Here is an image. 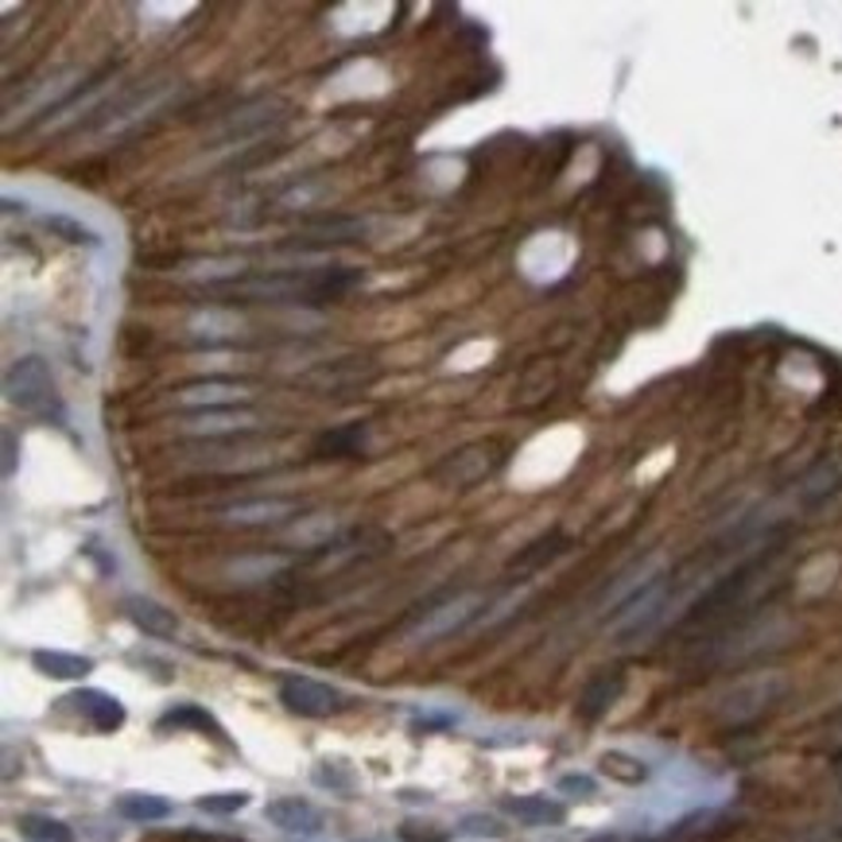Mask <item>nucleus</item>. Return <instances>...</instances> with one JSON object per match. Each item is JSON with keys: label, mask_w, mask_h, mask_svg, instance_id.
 <instances>
[{"label": "nucleus", "mask_w": 842, "mask_h": 842, "mask_svg": "<svg viewBox=\"0 0 842 842\" xmlns=\"http://www.w3.org/2000/svg\"><path fill=\"white\" fill-rule=\"evenodd\" d=\"M361 272L354 269H318V272H261V276L230 280L214 292L238 295L253 303H334L343 299Z\"/></svg>", "instance_id": "nucleus-1"}, {"label": "nucleus", "mask_w": 842, "mask_h": 842, "mask_svg": "<svg viewBox=\"0 0 842 842\" xmlns=\"http://www.w3.org/2000/svg\"><path fill=\"white\" fill-rule=\"evenodd\" d=\"M777 559H780V548H769L761 551V556L746 559V564L726 575V579H718L715 587L692 606V613L684 618V629H718V625H730L734 618H741V610H749V606L761 598L765 582L777 571Z\"/></svg>", "instance_id": "nucleus-2"}, {"label": "nucleus", "mask_w": 842, "mask_h": 842, "mask_svg": "<svg viewBox=\"0 0 842 842\" xmlns=\"http://www.w3.org/2000/svg\"><path fill=\"white\" fill-rule=\"evenodd\" d=\"M4 400H9L12 408H20L24 415L66 428V404L63 397H59L55 373H51V366L40 354H28V358L12 361L9 373H4Z\"/></svg>", "instance_id": "nucleus-3"}, {"label": "nucleus", "mask_w": 842, "mask_h": 842, "mask_svg": "<svg viewBox=\"0 0 842 842\" xmlns=\"http://www.w3.org/2000/svg\"><path fill=\"white\" fill-rule=\"evenodd\" d=\"M785 692H788L785 676L749 680V684L734 687V692L726 695L723 703H718V723H726V726H749V723H757L765 711H772L780 699H785Z\"/></svg>", "instance_id": "nucleus-4"}, {"label": "nucleus", "mask_w": 842, "mask_h": 842, "mask_svg": "<svg viewBox=\"0 0 842 842\" xmlns=\"http://www.w3.org/2000/svg\"><path fill=\"white\" fill-rule=\"evenodd\" d=\"M501 454L493 443H466L459 451L443 454V462L431 466V482L446 485V490H466V485H477L482 477H490L497 470Z\"/></svg>", "instance_id": "nucleus-5"}, {"label": "nucleus", "mask_w": 842, "mask_h": 842, "mask_svg": "<svg viewBox=\"0 0 842 842\" xmlns=\"http://www.w3.org/2000/svg\"><path fill=\"white\" fill-rule=\"evenodd\" d=\"M280 703L299 718H326L334 711H343V692H334L330 684H318L311 676H287L280 680Z\"/></svg>", "instance_id": "nucleus-6"}, {"label": "nucleus", "mask_w": 842, "mask_h": 842, "mask_svg": "<svg viewBox=\"0 0 842 842\" xmlns=\"http://www.w3.org/2000/svg\"><path fill=\"white\" fill-rule=\"evenodd\" d=\"M295 513H299V501L292 497H249V501L225 505L222 520L238 528H269V525H284Z\"/></svg>", "instance_id": "nucleus-7"}, {"label": "nucleus", "mask_w": 842, "mask_h": 842, "mask_svg": "<svg viewBox=\"0 0 842 842\" xmlns=\"http://www.w3.org/2000/svg\"><path fill=\"white\" fill-rule=\"evenodd\" d=\"M176 400L191 412H210V408H238L249 400V389L230 377H207V381H191L176 392Z\"/></svg>", "instance_id": "nucleus-8"}, {"label": "nucleus", "mask_w": 842, "mask_h": 842, "mask_svg": "<svg viewBox=\"0 0 842 842\" xmlns=\"http://www.w3.org/2000/svg\"><path fill=\"white\" fill-rule=\"evenodd\" d=\"M264 819L272 827H280L284 834H318L326 827V815L311 800L299 796H280V800L264 803Z\"/></svg>", "instance_id": "nucleus-9"}, {"label": "nucleus", "mask_w": 842, "mask_h": 842, "mask_svg": "<svg viewBox=\"0 0 842 842\" xmlns=\"http://www.w3.org/2000/svg\"><path fill=\"white\" fill-rule=\"evenodd\" d=\"M191 435L202 439H225V435H245L256 428V415L249 408H210V412H191L183 420Z\"/></svg>", "instance_id": "nucleus-10"}, {"label": "nucleus", "mask_w": 842, "mask_h": 842, "mask_svg": "<svg viewBox=\"0 0 842 842\" xmlns=\"http://www.w3.org/2000/svg\"><path fill=\"white\" fill-rule=\"evenodd\" d=\"M477 610H482V598L462 594V598H454V602H443V606H435V610H428V618L415 625L412 636L415 641H435V636H446V633H454V629L466 625Z\"/></svg>", "instance_id": "nucleus-11"}, {"label": "nucleus", "mask_w": 842, "mask_h": 842, "mask_svg": "<svg viewBox=\"0 0 842 842\" xmlns=\"http://www.w3.org/2000/svg\"><path fill=\"white\" fill-rule=\"evenodd\" d=\"M621 695H625V672H621V667H606V672H598V676L587 680V687H582L579 715L587 718V723H598L602 715H610Z\"/></svg>", "instance_id": "nucleus-12"}, {"label": "nucleus", "mask_w": 842, "mask_h": 842, "mask_svg": "<svg viewBox=\"0 0 842 842\" xmlns=\"http://www.w3.org/2000/svg\"><path fill=\"white\" fill-rule=\"evenodd\" d=\"M71 703L78 707V715L102 734H113L125 726V703H120L117 695L97 692V687H82V692L71 695Z\"/></svg>", "instance_id": "nucleus-13"}, {"label": "nucleus", "mask_w": 842, "mask_h": 842, "mask_svg": "<svg viewBox=\"0 0 842 842\" xmlns=\"http://www.w3.org/2000/svg\"><path fill=\"white\" fill-rule=\"evenodd\" d=\"M125 613H128V621L140 629V633L159 636V641H171V636L179 633V618H176V613L167 610V606L151 602V598H144V594L125 598Z\"/></svg>", "instance_id": "nucleus-14"}, {"label": "nucleus", "mask_w": 842, "mask_h": 842, "mask_svg": "<svg viewBox=\"0 0 842 842\" xmlns=\"http://www.w3.org/2000/svg\"><path fill=\"white\" fill-rule=\"evenodd\" d=\"M194 343H207V346H222V343H233L241 334V318L233 311H222V307H207L187 323Z\"/></svg>", "instance_id": "nucleus-15"}, {"label": "nucleus", "mask_w": 842, "mask_h": 842, "mask_svg": "<svg viewBox=\"0 0 842 842\" xmlns=\"http://www.w3.org/2000/svg\"><path fill=\"white\" fill-rule=\"evenodd\" d=\"M32 664H35V672H43L48 680H66V684L86 680L90 672H94V660L90 656H78V652H59V649H35Z\"/></svg>", "instance_id": "nucleus-16"}, {"label": "nucleus", "mask_w": 842, "mask_h": 842, "mask_svg": "<svg viewBox=\"0 0 842 842\" xmlns=\"http://www.w3.org/2000/svg\"><path fill=\"white\" fill-rule=\"evenodd\" d=\"M505 811H509L517 823H528V827H559L567 819L564 803L548 800V796H509Z\"/></svg>", "instance_id": "nucleus-17"}, {"label": "nucleus", "mask_w": 842, "mask_h": 842, "mask_svg": "<svg viewBox=\"0 0 842 842\" xmlns=\"http://www.w3.org/2000/svg\"><path fill=\"white\" fill-rule=\"evenodd\" d=\"M318 459H361L366 454V423H346L318 435L315 443Z\"/></svg>", "instance_id": "nucleus-18"}, {"label": "nucleus", "mask_w": 842, "mask_h": 842, "mask_svg": "<svg viewBox=\"0 0 842 842\" xmlns=\"http://www.w3.org/2000/svg\"><path fill=\"white\" fill-rule=\"evenodd\" d=\"M117 815L128 819V823H159L176 811V803L167 800V796H156V792H125L117 796Z\"/></svg>", "instance_id": "nucleus-19"}, {"label": "nucleus", "mask_w": 842, "mask_h": 842, "mask_svg": "<svg viewBox=\"0 0 842 842\" xmlns=\"http://www.w3.org/2000/svg\"><path fill=\"white\" fill-rule=\"evenodd\" d=\"M156 730H202V734H222V726L214 723V715L202 707H194V703H179V707H171L167 715H159Z\"/></svg>", "instance_id": "nucleus-20"}, {"label": "nucleus", "mask_w": 842, "mask_h": 842, "mask_svg": "<svg viewBox=\"0 0 842 842\" xmlns=\"http://www.w3.org/2000/svg\"><path fill=\"white\" fill-rule=\"evenodd\" d=\"M280 113H272V105L269 102H261V105H253V109H241L238 117H230L225 120V128H222V136L218 140H245V136H253V133H261L264 125H272Z\"/></svg>", "instance_id": "nucleus-21"}, {"label": "nucleus", "mask_w": 842, "mask_h": 842, "mask_svg": "<svg viewBox=\"0 0 842 842\" xmlns=\"http://www.w3.org/2000/svg\"><path fill=\"white\" fill-rule=\"evenodd\" d=\"M17 827H20V834L32 842H78L63 819H51V815H20Z\"/></svg>", "instance_id": "nucleus-22"}, {"label": "nucleus", "mask_w": 842, "mask_h": 842, "mask_svg": "<svg viewBox=\"0 0 842 842\" xmlns=\"http://www.w3.org/2000/svg\"><path fill=\"white\" fill-rule=\"evenodd\" d=\"M43 225H48V233H55V238H63L66 245H86V249H97L102 245V238H97L90 225H82L78 218H66V214H48L43 218Z\"/></svg>", "instance_id": "nucleus-23"}, {"label": "nucleus", "mask_w": 842, "mask_h": 842, "mask_svg": "<svg viewBox=\"0 0 842 842\" xmlns=\"http://www.w3.org/2000/svg\"><path fill=\"white\" fill-rule=\"evenodd\" d=\"M602 772L621 785H644L649 780V765L641 757H629V754H606L602 757Z\"/></svg>", "instance_id": "nucleus-24"}, {"label": "nucleus", "mask_w": 842, "mask_h": 842, "mask_svg": "<svg viewBox=\"0 0 842 842\" xmlns=\"http://www.w3.org/2000/svg\"><path fill=\"white\" fill-rule=\"evenodd\" d=\"M284 567H287L284 556H245L230 567V575L241 582H261V579H269V575L284 571Z\"/></svg>", "instance_id": "nucleus-25"}, {"label": "nucleus", "mask_w": 842, "mask_h": 842, "mask_svg": "<svg viewBox=\"0 0 842 842\" xmlns=\"http://www.w3.org/2000/svg\"><path fill=\"white\" fill-rule=\"evenodd\" d=\"M249 800H253L249 792H207L199 796V811H207V815H233V811L249 808Z\"/></svg>", "instance_id": "nucleus-26"}, {"label": "nucleus", "mask_w": 842, "mask_h": 842, "mask_svg": "<svg viewBox=\"0 0 842 842\" xmlns=\"http://www.w3.org/2000/svg\"><path fill=\"white\" fill-rule=\"evenodd\" d=\"M315 785L330 788V792H350V788H354V777H350V769H346L343 761H318Z\"/></svg>", "instance_id": "nucleus-27"}, {"label": "nucleus", "mask_w": 842, "mask_h": 842, "mask_svg": "<svg viewBox=\"0 0 842 842\" xmlns=\"http://www.w3.org/2000/svg\"><path fill=\"white\" fill-rule=\"evenodd\" d=\"M459 834H470V839H501L505 827L493 815H462L459 819Z\"/></svg>", "instance_id": "nucleus-28"}, {"label": "nucleus", "mask_w": 842, "mask_h": 842, "mask_svg": "<svg viewBox=\"0 0 842 842\" xmlns=\"http://www.w3.org/2000/svg\"><path fill=\"white\" fill-rule=\"evenodd\" d=\"M292 536H295V540H303V544H326L334 536V520L323 517V513H315V517H307V525H303V528L295 525Z\"/></svg>", "instance_id": "nucleus-29"}, {"label": "nucleus", "mask_w": 842, "mask_h": 842, "mask_svg": "<svg viewBox=\"0 0 842 842\" xmlns=\"http://www.w3.org/2000/svg\"><path fill=\"white\" fill-rule=\"evenodd\" d=\"M400 839L404 842H446L451 831H443V827H435V823H420V819H408V823L400 827Z\"/></svg>", "instance_id": "nucleus-30"}, {"label": "nucleus", "mask_w": 842, "mask_h": 842, "mask_svg": "<svg viewBox=\"0 0 842 842\" xmlns=\"http://www.w3.org/2000/svg\"><path fill=\"white\" fill-rule=\"evenodd\" d=\"M559 551H564V536H548V540L533 544V551H525V556L517 559V567H540L544 559H556Z\"/></svg>", "instance_id": "nucleus-31"}, {"label": "nucleus", "mask_w": 842, "mask_h": 842, "mask_svg": "<svg viewBox=\"0 0 842 842\" xmlns=\"http://www.w3.org/2000/svg\"><path fill=\"white\" fill-rule=\"evenodd\" d=\"M559 792L587 800V796L598 792V785H594V777H587V772H567V777H559Z\"/></svg>", "instance_id": "nucleus-32"}, {"label": "nucleus", "mask_w": 842, "mask_h": 842, "mask_svg": "<svg viewBox=\"0 0 842 842\" xmlns=\"http://www.w3.org/2000/svg\"><path fill=\"white\" fill-rule=\"evenodd\" d=\"M167 842H245L241 834H222V831H194V827H187V831L171 834Z\"/></svg>", "instance_id": "nucleus-33"}, {"label": "nucleus", "mask_w": 842, "mask_h": 842, "mask_svg": "<svg viewBox=\"0 0 842 842\" xmlns=\"http://www.w3.org/2000/svg\"><path fill=\"white\" fill-rule=\"evenodd\" d=\"M12 470H17V435L4 431V477H12Z\"/></svg>", "instance_id": "nucleus-34"}, {"label": "nucleus", "mask_w": 842, "mask_h": 842, "mask_svg": "<svg viewBox=\"0 0 842 842\" xmlns=\"http://www.w3.org/2000/svg\"><path fill=\"white\" fill-rule=\"evenodd\" d=\"M827 738H831V741H839V746H842V711H839V715L831 718V723H827Z\"/></svg>", "instance_id": "nucleus-35"}, {"label": "nucleus", "mask_w": 842, "mask_h": 842, "mask_svg": "<svg viewBox=\"0 0 842 842\" xmlns=\"http://www.w3.org/2000/svg\"><path fill=\"white\" fill-rule=\"evenodd\" d=\"M834 772H839V780H842V754H839V761H834Z\"/></svg>", "instance_id": "nucleus-36"}]
</instances>
